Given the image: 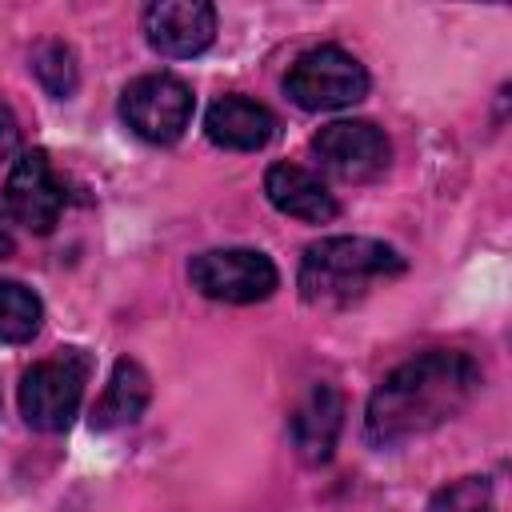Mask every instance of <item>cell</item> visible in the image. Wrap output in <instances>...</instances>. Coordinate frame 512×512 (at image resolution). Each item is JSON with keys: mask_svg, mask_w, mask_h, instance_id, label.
<instances>
[{"mask_svg": "<svg viewBox=\"0 0 512 512\" xmlns=\"http://www.w3.org/2000/svg\"><path fill=\"white\" fill-rule=\"evenodd\" d=\"M480 380V364L468 352H420L376 384L364 412V432L376 448H396L404 440L428 436L472 404Z\"/></svg>", "mask_w": 512, "mask_h": 512, "instance_id": "1", "label": "cell"}, {"mask_svg": "<svg viewBox=\"0 0 512 512\" xmlns=\"http://www.w3.org/2000/svg\"><path fill=\"white\" fill-rule=\"evenodd\" d=\"M404 256L372 236H328L300 260V296L308 304H352L376 280L400 276Z\"/></svg>", "mask_w": 512, "mask_h": 512, "instance_id": "2", "label": "cell"}, {"mask_svg": "<svg viewBox=\"0 0 512 512\" xmlns=\"http://www.w3.org/2000/svg\"><path fill=\"white\" fill-rule=\"evenodd\" d=\"M284 92L304 112H332V108H348L368 96V72L352 52L324 44V48L304 52L288 68Z\"/></svg>", "mask_w": 512, "mask_h": 512, "instance_id": "3", "label": "cell"}, {"mask_svg": "<svg viewBox=\"0 0 512 512\" xmlns=\"http://www.w3.org/2000/svg\"><path fill=\"white\" fill-rule=\"evenodd\" d=\"M84 380H88V360L76 348L32 364L20 380V412H24L28 428L64 432L72 424L76 408H80Z\"/></svg>", "mask_w": 512, "mask_h": 512, "instance_id": "4", "label": "cell"}, {"mask_svg": "<svg viewBox=\"0 0 512 512\" xmlns=\"http://www.w3.org/2000/svg\"><path fill=\"white\" fill-rule=\"evenodd\" d=\"M188 280L200 296L220 304H256L268 300L280 284L276 264L256 248H208L192 256Z\"/></svg>", "mask_w": 512, "mask_h": 512, "instance_id": "5", "label": "cell"}, {"mask_svg": "<svg viewBox=\"0 0 512 512\" xmlns=\"http://www.w3.org/2000/svg\"><path fill=\"white\" fill-rule=\"evenodd\" d=\"M120 116L140 140L172 144L184 136V128L192 120V88L172 72L136 76L120 92Z\"/></svg>", "mask_w": 512, "mask_h": 512, "instance_id": "6", "label": "cell"}, {"mask_svg": "<svg viewBox=\"0 0 512 512\" xmlns=\"http://www.w3.org/2000/svg\"><path fill=\"white\" fill-rule=\"evenodd\" d=\"M312 152L324 164V172H332L344 184H368L392 160L388 136L368 120H332V124H324L312 136Z\"/></svg>", "mask_w": 512, "mask_h": 512, "instance_id": "7", "label": "cell"}, {"mask_svg": "<svg viewBox=\"0 0 512 512\" xmlns=\"http://www.w3.org/2000/svg\"><path fill=\"white\" fill-rule=\"evenodd\" d=\"M4 208L28 232H52L64 212V184L56 180L44 148L20 152L12 160V172L4 180Z\"/></svg>", "mask_w": 512, "mask_h": 512, "instance_id": "8", "label": "cell"}, {"mask_svg": "<svg viewBox=\"0 0 512 512\" xmlns=\"http://www.w3.org/2000/svg\"><path fill=\"white\" fill-rule=\"evenodd\" d=\"M144 36L160 56H200L216 36V8L204 0H156L144 8Z\"/></svg>", "mask_w": 512, "mask_h": 512, "instance_id": "9", "label": "cell"}, {"mask_svg": "<svg viewBox=\"0 0 512 512\" xmlns=\"http://www.w3.org/2000/svg\"><path fill=\"white\" fill-rule=\"evenodd\" d=\"M340 424H344V400L332 384H312V392L296 404L292 420H288V436H292V448L304 464H324L336 448V436H340Z\"/></svg>", "mask_w": 512, "mask_h": 512, "instance_id": "10", "label": "cell"}, {"mask_svg": "<svg viewBox=\"0 0 512 512\" xmlns=\"http://www.w3.org/2000/svg\"><path fill=\"white\" fill-rule=\"evenodd\" d=\"M264 196L276 212L304 220V224H328L340 212L336 196L320 184V176H312L300 164H272L264 172Z\"/></svg>", "mask_w": 512, "mask_h": 512, "instance_id": "11", "label": "cell"}, {"mask_svg": "<svg viewBox=\"0 0 512 512\" xmlns=\"http://www.w3.org/2000/svg\"><path fill=\"white\" fill-rule=\"evenodd\" d=\"M204 132H208V140L220 144V148L256 152V148H264V144L272 140L276 116H272L264 104L248 100V96H220V100L208 108V116H204Z\"/></svg>", "mask_w": 512, "mask_h": 512, "instance_id": "12", "label": "cell"}, {"mask_svg": "<svg viewBox=\"0 0 512 512\" xmlns=\"http://www.w3.org/2000/svg\"><path fill=\"white\" fill-rule=\"evenodd\" d=\"M152 400V380L148 372L136 364V360H116L112 376H108V388L104 396L96 400L92 408V428L96 432H116V428H128L144 416Z\"/></svg>", "mask_w": 512, "mask_h": 512, "instance_id": "13", "label": "cell"}, {"mask_svg": "<svg viewBox=\"0 0 512 512\" xmlns=\"http://www.w3.org/2000/svg\"><path fill=\"white\" fill-rule=\"evenodd\" d=\"M44 304L20 280H0V344H24L40 332Z\"/></svg>", "mask_w": 512, "mask_h": 512, "instance_id": "14", "label": "cell"}, {"mask_svg": "<svg viewBox=\"0 0 512 512\" xmlns=\"http://www.w3.org/2000/svg\"><path fill=\"white\" fill-rule=\"evenodd\" d=\"M32 72L44 84V92L56 96V100L72 96L76 92V80H80L76 52L68 44H60V40H44V44L32 48Z\"/></svg>", "mask_w": 512, "mask_h": 512, "instance_id": "15", "label": "cell"}, {"mask_svg": "<svg viewBox=\"0 0 512 512\" xmlns=\"http://www.w3.org/2000/svg\"><path fill=\"white\" fill-rule=\"evenodd\" d=\"M428 512H492V488L484 476H468V480L444 488Z\"/></svg>", "mask_w": 512, "mask_h": 512, "instance_id": "16", "label": "cell"}, {"mask_svg": "<svg viewBox=\"0 0 512 512\" xmlns=\"http://www.w3.org/2000/svg\"><path fill=\"white\" fill-rule=\"evenodd\" d=\"M8 252H12V232H8V228H4V220H0V260H4Z\"/></svg>", "mask_w": 512, "mask_h": 512, "instance_id": "17", "label": "cell"}]
</instances>
